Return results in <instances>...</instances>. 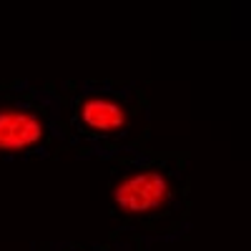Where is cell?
<instances>
[{
    "label": "cell",
    "instance_id": "3",
    "mask_svg": "<svg viewBox=\"0 0 251 251\" xmlns=\"http://www.w3.org/2000/svg\"><path fill=\"white\" fill-rule=\"evenodd\" d=\"M46 138V121L35 108L5 103L0 106V151L25 153Z\"/></svg>",
    "mask_w": 251,
    "mask_h": 251
},
{
    "label": "cell",
    "instance_id": "2",
    "mask_svg": "<svg viewBox=\"0 0 251 251\" xmlns=\"http://www.w3.org/2000/svg\"><path fill=\"white\" fill-rule=\"evenodd\" d=\"M78 123L96 136H121L131 126V108L113 93H86L78 100Z\"/></svg>",
    "mask_w": 251,
    "mask_h": 251
},
{
    "label": "cell",
    "instance_id": "1",
    "mask_svg": "<svg viewBox=\"0 0 251 251\" xmlns=\"http://www.w3.org/2000/svg\"><path fill=\"white\" fill-rule=\"evenodd\" d=\"M111 199L126 216H151L171 203L174 183L161 169H136L113 183Z\"/></svg>",
    "mask_w": 251,
    "mask_h": 251
}]
</instances>
